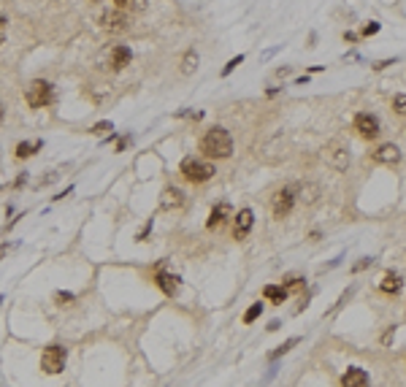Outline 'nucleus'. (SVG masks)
I'll return each mask as SVG.
<instances>
[{
  "mask_svg": "<svg viewBox=\"0 0 406 387\" xmlns=\"http://www.w3.org/2000/svg\"><path fill=\"white\" fill-rule=\"evenodd\" d=\"M155 282H157V287L163 290L165 295H176L179 287H182V279H179L176 273H171V271H160L155 276Z\"/></svg>",
  "mask_w": 406,
  "mask_h": 387,
  "instance_id": "nucleus-11",
  "label": "nucleus"
},
{
  "mask_svg": "<svg viewBox=\"0 0 406 387\" xmlns=\"http://www.w3.org/2000/svg\"><path fill=\"white\" fill-rule=\"evenodd\" d=\"M341 387H368V374L357 365L347 368V374L341 376Z\"/></svg>",
  "mask_w": 406,
  "mask_h": 387,
  "instance_id": "nucleus-15",
  "label": "nucleus"
},
{
  "mask_svg": "<svg viewBox=\"0 0 406 387\" xmlns=\"http://www.w3.org/2000/svg\"><path fill=\"white\" fill-rule=\"evenodd\" d=\"M393 109L398 111V114H406V92H398V95L393 98Z\"/></svg>",
  "mask_w": 406,
  "mask_h": 387,
  "instance_id": "nucleus-23",
  "label": "nucleus"
},
{
  "mask_svg": "<svg viewBox=\"0 0 406 387\" xmlns=\"http://www.w3.org/2000/svg\"><path fill=\"white\" fill-rule=\"evenodd\" d=\"M182 203H184V192L179 187H165L163 195H160V209H165V211L179 209Z\"/></svg>",
  "mask_w": 406,
  "mask_h": 387,
  "instance_id": "nucleus-12",
  "label": "nucleus"
},
{
  "mask_svg": "<svg viewBox=\"0 0 406 387\" xmlns=\"http://www.w3.org/2000/svg\"><path fill=\"white\" fill-rule=\"evenodd\" d=\"M100 27L109 33H125L130 27V19L122 11H106V14H100Z\"/></svg>",
  "mask_w": 406,
  "mask_h": 387,
  "instance_id": "nucleus-6",
  "label": "nucleus"
},
{
  "mask_svg": "<svg viewBox=\"0 0 406 387\" xmlns=\"http://www.w3.org/2000/svg\"><path fill=\"white\" fill-rule=\"evenodd\" d=\"M376 33H379V22H371L363 27V35H376Z\"/></svg>",
  "mask_w": 406,
  "mask_h": 387,
  "instance_id": "nucleus-28",
  "label": "nucleus"
},
{
  "mask_svg": "<svg viewBox=\"0 0 406 387\" xmlns=\"http://www.w3.org/2000/svg\"><path fill=\"white\" fill-rule=\"evenodd\" d=\"M233 214V209H230V203L228 201H222V203H217L214 209H211V214H209V222H206V228L209 230H214V228H220V225L228 220V217Z\"/></svg>",
  "mask_w": 406,
  "mask_h": 387,
  "instance_id": "nucleus-14",
  "label": "nucleus"
},
{
  "mask_svg": "<svg viewBox=\"0 0 406 387\" xmlns=\"http://www.w3.org/2000/svg\"><path fill=\"white\" fill-rule=\"evenodd\" d=\"M368 266H371V257H363L360 263H355V266H352V271H363V268H368Z\"/></svg>",
  "mask_w": 406,
  "mask_h": 387,
  "instance_id": "nucleus-29",
  "label": "nucleus"
},
{
  "mask_svg": "<svg viewBox=\"0 0 406 387\" xmlns=\"http://www.w3.org/2000/svg\"><path fill=\"white\" fill-rule=\"evenodd\" d=\"M298 341H301V338H298V336H292V338H287V341H285V344H282L279 349H273V352H271L268 357H271V360H279V357H282V355H287V352H290V349H292V347H295Z\"/></svg>",
  "mask_w": 406,
  "mask_h": 387,
  "instance_id": "nucleus-21",
  "label": "nucleus"
},
{
  "mask_svg": "<svg viewBox=\"0 0 406 387\" xmlns=\"http://www.w3.org/2000/svg\"><path fill=\"white\" fill-rule=\"evenodd\" d=\"M304 282H306V279H301V276H290L282 287H285V290H298V287H304Z\"/></svg>",
  "mask_w": 406,
  "mask_h": 387,
  "instance_id": "nucleus-26",
  "label": "nucleus"
},
{
  "mask_svg": "<svg viewBox=\"0 0 406 387\" xmlns=\"http://www.w3.org/2000/svg\"><path fill=\"white\" fill-rule=\"evenodd\" d=\"M195 68H198V52L190 49V52L184 54V60H182V73H184V76H190Z\"/></svg>",
  "mask_w": 406,
  "mask_h": 387,
  "instance_id": "nucleus-20",
  "label": "nucleus"
},
{
  "mask_svg": "<svg viewBox=\"0 0 406 387\" xmlns=\"http://www.w3.org/2000/svg\"><path fill=\"white\" fill-rule=\"evenodd\" d=\"M379 290H382V292H390V295H395V292L403 290V279H401L395 271H387L384 276H382V282H379Z\"/></svg>",
  "mask_w": 406,
  "mask_h": 387,
  "instance_id": "nucleus-17",
  "label": "nucleus"
},
{
  "mask_svg": "<svg viewBox=\"0 0 406 387\" xmlns=\"http://www.w3.org/2000/svg\"><path fill=\"white\" fill-rule=\"evenodd\" d=\"M355 130L363 138H376L379 136V119H376L374 114H368V111H363V114L355 117Z\"/></svg>",
  "mask_w": 406,
  "mask_h": 387,
  "instance_id": "nucleus-7",
  "label": "nucleus"
},
{
  "mask_svg": "<svg viewBox=\"0 0 406 387\" xmlns=\"http://www.w3.org/2000/svg\"><path fill=\"white\" fill-rule=\"evenodd\" d=\"M41 146H44V141H33V144H25V141H22V144H16V152H14V155L22 160V157H30V155H35Z\"/></svg>",
  "mask_w": 406,
  "mask_h": 387,
  "instance_id": "nucleus-19",
  "label": "nucleus"
},
{
  "mask_svg": "<svg viewBox=\"0 0 406 387\" xmlns=\"http://www.w3.org/2000/svg\"><path fill=\"white\" fill-rule=\"evenodd\" d=\"M130 60H133L130 46H114V49H111V68L114 71H122L125 65H130Z\"/></svg>",
  "mask_w": 406,
  "mask_h": 387,
  "instance_id": "nucleus-16",
  "label": "nucleus"
},
{
  "mask_svg": "<svg viewBox=\"0 0 406 387\" xmlns=\"http://www.w3.org/2000/svg\"><path fill=\"white\" fill-rule=\"evenodd\" d=\"M25 100H27L30 109H44V106H49V103H54V87L44 79H35V81H30V87H27Z\"/></svg>",
  "mask_w": 406,
  "mask_h": 387,
  "instance_id": "nucleus-3",
  "label": "nucleus"
},
{
  "mask_svg": "<svg viewBox=\"0 0 406 387\" xmlns=\"http://www.w3.org/2000/svg\"><path fill=\"white\" fill-rule=\"evenodd\" d=\"M111 130H114L111 122H98V125L92 127V133H95V136H106V133H111Z\"/></svg>",
  "mask_w": 406,
  "mask_h": 387,
  "instance_id": "nucleus-25",
  "label": "nucleus"
},
{
  "mask_svg": "<svg viewBox=\"0 0 406 387\" xmlns=\"http://www.w3.org/2000/svg\"><path fill=\"white\" fill-rule=\"evenodd\" d=\"M214 174L217 171H214L211 163H203V160H198V157H184L182 160V176L187 179V182H193V184L209 182Z\"/></svg>",
  "mask_w": 406,
  "mask_h": 387,
  "instance_id": "nucleus-2",
  "label": "nucleus"
},
{
  "mask_svg": "<svg viewBox=\"0 0 406 387\" xmlns=\"http://www.w3.org/2000/svg\"><path fill=\"white\" fill-rule=\"evenodd\" d=\"M241 62H244V54H239V57H233V60H230V62H228V65H225V68H222V76H230V73H233L236 68H239Z\"/></svg>",
  "mask_w": 406,
  "mask_h": 387,
  "instance_id": "nucleus-24",
  "label": "nucleus"
},
{
  "mask_svg": "<svg viewBox=\"0 0 406 387\" xmlns=\"http://www.w3.org/2000/svg\"><path fill=\"white\" fill-rule=\"evenodd\" d=\"M6 249H8V247H0V257H3V254H6Z\"/></svg>",
  "mask_w": 406,
  "mask_h": 387,
  "instance_id": "nucleus-36",
  "label": "nucleus"
},
{
  "mask_svg": "<svg viewBox=\"0 0 406 387\" xmlns=\"http://www.w3.org/2000/svg\"><path fill=\"white\" fill-rule=\"evenodd\" d=\"M149 230H152V220H149V222H146V228H144V230L138 233V241H146V235H149Z\"/></svg>",
  "mask_w": 406,
  "mask_h": 387,
  "instance_id": "nucleus-31",
  "label": "nucleus"
},
{
  "mask_svg": "<svg viewBox=\"0 0 406 387\" xmlns=\"http://www.w3.org/2000/svg\"><path fill=\"white\" fill-rule=\"evenodd\" d=\"M323 160H325V165L333 168V171H347L349 168V146L341 144V141H330V144L323 149Z\"/></svg>",
  "mask_w": 406,
  "mask_h": 387,
  "instance_id": "nucleus-4",
  "label": "nucleus"
},
{
  "mask_svg": "<svg viewBox=\"0 0 406 387\" xmlns=\"http://www.w3.org/2000/svg\"><path fill=\"white\" fill-rule=\"evenodd\" d=\"M65 357H68L65 347L49 344V347L44 349V355H41V368H44L46 374H60L62 368H65Z\"/></svg>",
  "mask_w": 406,
  "mask_h": 387,
  "instance_id": "nucleus-5",
  "label": "nucleus"
},
{
  "mask_svg": "<svg viewBox=\"0 0 406 387\" xmlns=\"http://www.w3.org/2000/svg\"><path fill=\"white\" fill-rule=\"evenodd\" d=\"M201 152L211 160H225L233 155V138L225 127H211L209 133L201 138Z\"/></svg>",
  "mask_w": 406,
  "mask_h": 387,
  "instance_id": "nucleus-1",
  "label": "nucleus"
},
{
  "mask_svg": "<svg viewBox=\"0 0 406 387\" xmlns=\"http://www.w3.org/2000/svg\"><path fill=\"white\" fill-rule=\"evenodd\" d=\"M263 295H266L271 304H285V300H287V290L282 287V285H268L266 290H263Z\"/></svg>",
  "mask_w": 406,
  "mask_h": 387,
  "instance_id": "nucleus-18",
  "label": "nucleus"
},
{
  "mask_svg": "<svg viewBox=\"0 0 406 387\" xmlns=\"http://www.w3.org/2000/svg\"><path fill=\"white\" fill-rule=\"evenodd\" d=\"M6 27H8V22H6V16H0V44L6 41Z\"/></svg>",
  "mask_w": 406,
  "mask_h": 387,
  "instance_id": "nucleus-30",
  "label": "nucleus"
},
{
  "mask_svg": "<svg viewBox=\"0 0 406 387\" xmlns=\"http://www.w3.org/2000/svg\"><path fill=\"white\" fill-rule=\"evenodd\" d=\"M395 60H379V62H374V71H382V68H387V65H393Z\"/></svg>",
  "mask_w": 406,
  "mask_h": 387,
  "instance_id": "nucleus-32",
  "label": "nucleus"
},
{
  "mask_svg": "<svg viewBox=\"0 0 406 387\" xmlns=\"http://www.w3.org/2000/svg\"><path fill=\"white\" fill-rule=\"evenodd\" d=\"M371 157L376 160V163H384V165H395L401 160V149L395 146V144H382V146H376L374 152H371Z\"/></svg>",
  "mask_w": 406,
  "mask_h": 387,
  "instance_id": "nucleus-9",
  "label": "nucleus"
},
{
  "mask_svg": "<svg viewBox=\"0 0 406 387\" xmlns=\"http://www.w3.org/2000/svg\"><path fill=\"white\" fill-rule=\"evenodd\" d=\"M130 141H133V136H125V138H122L119 144H117V152H122V149H125V146L130 144Z\"/></svg>",
  "mask_w": 406,
  "mask_h": 387,
  "instance_id": "nucleus-33",
  "label": "nucleus"
},
{
  "mask_svg": "<svg viewBox=\"0 0 406 387\" xmlns=\"http://www.w3.org/2000/svg\"><path fill=\"white\" fill-rule=\"evenodd\" d=\"M252 225H254V214H252V209H241L239 214H236L233 235H236V239H247L249 230H252Z\"/></svg>",
  "mask_w": 406,
  "mask_h": 387,
  "instance_id": "nucleus-10",
  "label": "nucleus"
},
{
  "mask_svg": "<svg viewBox=\"0 0 406 387\" xmlns=\"http://www.w3.org/2000/svg\"><path fill=\"white\" fill-rule=\"evenodd\" d=\"M292 206H295V192H292V187H285L273 198V217H279V220L287 217L292 211Z\"/></svg>",
  "mask_w": 406,
  "mask_h": 387,
  "instance_id": "nucleus-8",
  "label": "nucleus"
},
{
  "mask_svg": "<svg viewBox=\"0 0 406 387\" xmlns=\"http://www.w3.org/2000/svg\"><path fill=\"white\" fill-rule=\"evenodd\" d=\"M292 192H295V201H301V203H317V198H319V184H314V182H304V184H298V187H292Z\"/></svg>",
  "mask_w": 406,
  "mask_h": 387,
  "instance_id": "nucleus-13",
  "label": "nucleus"
},
{
  "mask_svg": "<svg viewBox=\"0 0 406 387\" xmlns=\"http://www.w3.org/2000/svg\"><path fill=\"white\" fill-rule=\"evenodd\" d=\"M114 3H117V6H127V3H130V0H114Z\"/></svg>",
  "mask_w": 406,
  "mask_h": 387,
  "instance_id": "nucleus-35",
  "label": "nucleus"
},
{
  "mask_svg": "<svg viewBox=\"0 0 406 387\" xmlns=\"http://www.w3.org/2000/svg\"><path fill=\"white\" fill-rule=\"evenodd\" d=\"M54 298H57V304L65 306V304H71V300H73V292H57Z\"/></svg>",
  "mask_w": 406,
  "mask_h": 387,
  "instance_id": "nucleus-27",
  "label": "nucleus"
},
{
  "mask_svg": "<svg viewBox=\"0 0 406 387\" xmlns=\"http://www.w3.org/2000/svg\"><path fill=\"white\" fill-rule=\"evenodd\" d=\"M3 119H6V106L0 103V122H3Z\"/></svg>",
  "mask_w": 406,
  "mask_h": 387,
  "instance_id": "nucleus-34",
  "label": "nucleus"
},
{
  "mask_svg": "<svg viewBox=\"0 0 406 387\" xmlns=\"http://www.w3.org/2000/svg\"><path fill=\"white\" fill-rule=\"evenodd\" d=\"M260 314H263V304H252L247 311H244V322L249 325V322H254V319H258Z\"/></svg>",
  "mask_w": 406,
  "mask_h": 387,
  "instance_id": "nucleus-22",
  "label": "nucleus"
}]
</instances>
